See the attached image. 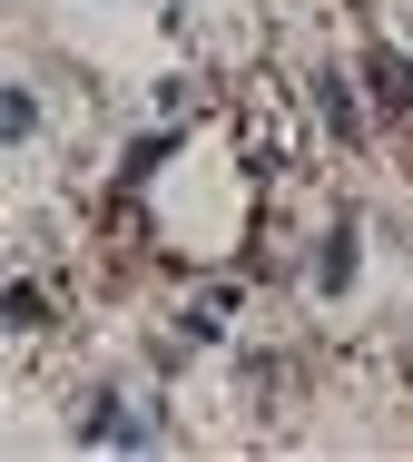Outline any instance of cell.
<instances>
[{
  "instance_id": "cell-3",
  "label": "cell",
  "mask_w": 413,
  "mask_h": 462,
  "mask_svg": "<svg viewBox=\"0 0 413 462\" xmlns=\"http://www.w3.org/2000/svg\"><path fill=\"white\" fill-rule=\"evenodd\" d=\"M0 315H10L20 335H40V325H50V295H40V285L20 276V285H10V295H0Z\"/></svg>"
},
{
  "instance_id": "cell-2",
  "label": "cell",
  "mask_w": 413,
  "mask_h": 462,
  "mask_svg": "<svg viewBox=\"0 0 413 462\" xmlns=\"http://www.w3.org/2000/svg\"><path fill=\"white\" fill-rule=\"evenodd\" d=\"M315 285H325V295H344V285H354V226H344V217L325 226V256H315Z\"/></svg>"
},
{
  "instance_id": "cell-1",
  "label": "cell",
  "mask_w": 413,
  "mask_h": 462,
  "mask_svg": "<svg viewBox=\"0 0 413 462\" xmlns=\"http://www.w3.org/2000/svg\"><path fill=\"white\" fill-rule=\"evenodd\" d=\"M315 108H325V128H335V138H364V108H354V79H335V69H325V79H315Z\"/></svg>"
}]
</instances>
